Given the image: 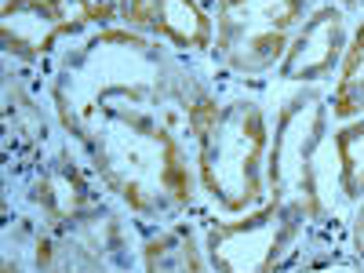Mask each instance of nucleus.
Returning a JSON list of instances; mask_svg holds the SVG:
<instances>
[{"mask_svg": "<svg viewBox=\"0 0 364 273\" xmlns=\"http://www.w3.org/2000/svg\"><path fill=\"white\" fill-rule=\"evenodd\" d=\"M219 106L182 51L117 26L84 37L51 77V109L91 171L154 223L193 204L200 142Z\"/></svg>", "mask_w": 364, "mask_h": 273, "instance_id": "nucleus-1", "label": "nucleus"}, {"mask_svg": "<svg viewBox=\"0 0 364 273\" xmlns=\"http://www.w3.org/2000/svg\"><path fill=\"white\" fill-rule=\"evenodd\" d=\"M266 161H269V128L262 106L252 99L223 102L208 124L197 182L204 197L226 215H245L259 208L266 193Z\"/></svg>", "mask_w": 364, "mask_h": 273, "instance_id": "nucleus-2", "label": "nucleus"}, {"mask_svg": "<svg viewBox=\"0 0 364 273\" xmlns=\"http://www.w3.org/2000/svg\"><path fill=\"white\" fill-rule=\"evenodd\" d=\"M328 124V109L317 87H302L281 106L277 132L269 135V161H266V190L306 219L321 215L324 190H321V139Z\"/></svg>", "mask_w": 364, "mask_h": 273, "instance_id": "nucleus-3", "label": "nucleus"}, {"mask_svg": "<svg viewBox=\"0 0 364 273\" xmlns=\"http://www.w3.org/2000/svg\"><path fill=\"white\" fill-rule=\"evenodd\" d=\"M317 11V0H219L215 8V55L233 73H266Z\"/></svg>", "mask_w": 364, "mask_h": 273, "instance_id": "nucleus-4", "label": "nucleus"}, {"mask_svg": "<svg viewBox=\"0 0 364 273\" xmlns=\"http://www.w3.org/2000/svg\"><path fill=\"white\" fill-rule=\"evenodd\" d=\"M310 219L302 211L266 200L233 223H215L204 237V252L215 273H277L284 252L295 245L299 230Z\"/></svg>", "mask_w": 364, "mask_h": 273, "instance_id": "nucleus-5", "label": "nucleus"}, {"mask_svg": "<svg viewBox=\"0 0 364 273\" xmlns=\"http://www.w3.org/2000/svg\"><path fill=\"white\" fill-rule=\"evenodd\" d=\"M99 15L102 8L91 0H4V51L22 63H37L58 41L80 37Z\"/></svg>", "mask_w": 364, "mask_h": 273, "instance_id": "nucleus-6", "label": "nucleus"}, {"mask_svg": "<svg viewBox=\"0 0 364 273\" xmlns=\"http://www.w3.org/2000/svg\"><path fill=\"white\" fill-rule=\"evenodd\" d=\"M117 15L132 33L161 41L182 55L215 48V18L200 8V0H117Z\"/></svg>", "mask_w": 364, "mask_h": 273, "instance_id": "nucleus-7", "label": "nucleus"}, {"mask_svg": "<svg viewBox=\"0 0 364 273\" xmlns=\"http://www.w3.org/2000/svg\"><path fill=\"white\" fill-rule=\"evenodd\" d=\"M346 48H350V41H346V11L339 4H324L302 22L299 33L291 37L281 66H277L281 80L317 87L324 77H331L343 66Z\"/></svg>", "mask_w": 364, "mask_h": 273, "instance_id": "nucleus-8", "label": "nucleus"}, {"mask_svg": "<svg viewBox=\"0 0 364 273\" xmlns=\"http://www.w3.org/2000/svg\"><path fill=\"white\" fill-rule=\"evenodd\" d=\"M37 273H120L124 252H109L70 230H51L33 248Z\"/></svg>", "mask_w": 364, "mask_h": 273, "instance_id": "nucleus-9", "label": "nucleus"}, {"mask_svg": "<svg viewBox=\"0 0 364 273\" xmlns=\"http://www.w3.org/2000/svg\"><path fill=\"white\" fill-rule=\"evenodd\" d=\"M142 273H215V266L190 223H171L142 245Z\"/></svg>", "mask_w": 364, "mask_h": 273, "instance_id": "nucleus-10", "label": "nucleus"}, {"mask_svg": "<svg viewBox=\"0 0 364 273\" xmlns=\"http://www.w3.org/2000/svg\"><path fill=\"white\" fill-rule=\"evenodd\" d=\"M331 109L339 120H357L364 117V22L350 37L346 58L336 77V95H331Z\"/></svg>", "mask_w": 364, "mask_h": 273, "instance_id": "nucleus-11", "label": "nucleus"}, {"mask_svg": "<svg viewBox=\"0 0 364 273\" xmlns=\"http://www.w3.org/2000/svg\"><path fill=\"white\" fill-rule=\"evenodd\" d=\"M336 182L343 200L364 197V117L346 120L336 135Z\"/></svg>", "mask_w": 364, "mask_h": 273, "instance_id": "nucleus-12", "label": "nucleus"}, {"mask_svg": "<svg viewBox=\"0 0 364 273\" xmlns=\"http://www.w3.org/2000/svg\"><path fill=\"white\" fill-rule=\"evenodd\" d=\"M350 237H353V252L364 259V197H360V204H357V215H353V230H350Z\"/></svg>", "mask_w": 364, "mask_h": 273, "instance_id": "nucleus-13", "label": "nucleus"}, {"mask_svg": "<svg viewBox=\"0 0 364 273\" xmlns=\"http://www.w3.org/2000/svg\"><path fill=\"white\" fill-rule=\"evenodd\" d=\"M339 8L343 11H357V8H364V0H339Z\"/></svg>", "mask_w": 364, "mask_h": 273, "instance_id": "nucleus-14", "label": "nucleus"}, {"mask_svg": "<svg viewBox=\"0 0 364 273\" xmlns=\"http://www.w3.org/2000/svg\"><path fill=\"white\" fill-rule=\"evenodd\" d=\"M4 273H26V269L18 266V259H11V255H8V262H4Z\"/></svg>", "mask_w": 364, "mask_h": 273, "instance_id": "nucleus-15", "label": "nucleus"}]
</instances>
